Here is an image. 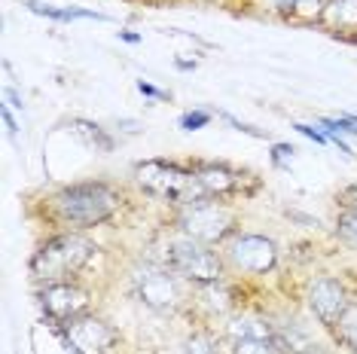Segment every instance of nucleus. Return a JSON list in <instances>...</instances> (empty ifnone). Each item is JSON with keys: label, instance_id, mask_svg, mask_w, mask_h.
Here are the masks:
<instances>
[{"label": "nucleus", "instance_id": "0eeeda50", "mask_svg": "<svg viewBox=\"0 0 357 354\" xmlns=\"http://www.w3.org/2000/svg\"><path fill=\"white\" fill-rule=\"evenodd\" d=\"M223 260L238 275H266L278 266V245L254 232H235L223 245Z\"/></svg>", "mask_w": 357, "mask_h": 354}, {"label": "nucleus", "instance_id": "9b49d317", "mask_svg": "<svg viewBox=\"0 0 357 354\" xmlns=\"http://www.w3.org/2000/svg\"><path fill=\"white\" fill-rule=\"evenodd\" d=\"M196 180H199L202 192H205V199H220V202L245 190V174L232 171V168H226V165H199Z\"/></svg>", "mask_w": 357, "mask_h": 354}, {"label": "nucleus", "instance_id": "5701e85b", "mask_svg": "<svg viewBox=\"0 0 357 354\" xmlns=\"http://www.w3.org/2000/svg\"><path fill=\"white\" fill-rule=\"evenodd\" d=\"M294 128H296L299 134H305V138H312L314 144H330V138H327V134H324V128H321V125H305V123H296Z\"/></svg>", "mask_w": 357, "mask_h": 354}, {"label": "nucleus", "instance_id": "a211bd4d", "mask_svg": "<svg viewBox=\"0 0 357 354\" xmlns=\"http://www.w3.org/2000/svg\"><path fill=\"white\" fill-rule=\"evenodd\" d=\"M272 6L290 19H318L321 15V0H272Z\"/></svg>", "mask_w": 357, "mask_h": 354}, {"label": "nucleus", "instance_id": "aec40b11", "mask_svg": "<svg viewBox=\"0 0 357 354\" xmlns=\"http://www.w3.org/2000/svg\"><path fill=\"white\" fill-rule=\"evenodd\" d=\"M336 232L351 247H357V205H348V208L339 211V217H336Z\"/></svg>", "mask_w": 357, "mask_h": 354}, {"label": "nucleus", "instance_id": "a878e982", "mask_svg": "<svg viewBox=\"0 0 357 354\" xmlns=\"http://www.w3.org/2000/svg\"><path fill=\"white\" fill-rule=\"evenodd\" d=\"M119 37H123V40H128V43H137V40H141L137 34H119Z\"/></svg>", "mask_w": 357, "mask_h": 354}, {"label": "nucleus", "instance_id": "1a4fd4ad", "mask_svg": "<svg viewBox=\"0 0 357 354\" xmlns=\"http://www.w3.org/2000/svg\"><path fill=\"white\" fill-rule=\"evenodd\" d=\"M89 300H92L89 291L79 287L77 281H55V284H43L40 291V309L55 327H64L68 321L86 315Z\"/></svg>", "mask_w": 357, "mask_h": 354}, {"label": "nucleus", "instance_id": "b1692460", "mask_svg": "<svg viewBox=\"0 0 357 354\" xmlns=\"http://www.w3.org/2000/svg\"><path fill=\"white\" fill-rule=\"evenodd\" d=\"M0 114H3V123H6V132H10V138H19V123H15L10 104H3V107H0Z\"/></svg>", "mask_w": 357, "mask_h": 354}, {"label": "nucleus", "instance_id": "f257e3e1", "mask_svg": "<svg viewBox=\"0 0 357 354\" xmlns=\"http://www.w3.org/2000/svg\"><path fill=\"white\" fill-rule=\"evenodd\" d=\"M123 205V192L104 180H86V183H70L61 187L50 199V214L52 220L64 229H89L107 223Z\"/></svg>", "mask_w": 357, "mask_h": 354}, {"label": "nucleus", "instance_id": "6ab92c4d", "mask_svg": "<svg viewBox=\"0 0 357 354\" xmlns=\"http://www.w3.org/2000/svg\"><path fill=\"white\" fill-rule=\"evenodd\" d=\"M333 330H336V339L342 342L351 354H357V302L348 305V311L339 318V324Z\"/></svg>", "mask_w": 357, "mask_h": 354}, {"label": "nucleus", "instance_id": "9d476101", "mask_svg": "<svg viewBox=\"0 0 357 354\" xmlns=\"http://www.w3.org/2000/svg\"><path fill=\"white\" fill-rule=\"evenodd\" d=\"M348 293L336 278H314L308 287V309L314 311V318L324 327H336L339 318L348 311Z\"/></svg>", "mask_w": 357, "mask_h": 354}, {"label": "nucleus", "instance_id": "2eb2a0df", "mask_svg": "<svg viewBox=\"0 0 357 354\" xmlns=\"http://www.w3.org/2000/svg\"><path fill=\"white\" fill-rule=\"evenodd\" d=\"M28 6L40 15H50V19H59V22H74V19H95V22H107V15L101 13H89V10H59V6L52 3H40V0H28Z\"/></svg>", "mask_w": 357, "mask_h": 354}, {"label": "nucleus", "instance_id": "4468645a", "mask_svg": "<svg viewBox=\"0 0 357 354\" xmlns=\"http://www.w3.org/2000/svg\"><path fill=\"white\" fill-rule=\"evenodd\" d=\"M70 132H74L77 138H83L89 147H95V150H101V153H110L113 150V138L107 134V128H101V125H95V123L74 119V123H70Z\"/></svg>", "mask_w": 357, "mask_h": 354}, {"label": "nucleus", "instance_id": "7ed1b4c3", "mask_svg": "<svg viewBox=\"0 0 357 354\" xmlns=\"http://www.w3.org/2000/svg\"><path fill=\"white\" fill-rule=\"evenodd\" d=\"M159 266L172 269L177 278L190 281V284H196V287L217 284V281H223V275H226L223 254L211 251V245H202V241L183 236V232L168 238Z\"/></svg>", "mask_w": 357, "mask_h": 354}, {"label": "nucleus", "instance_id": "6e6552de", "mask_svg": "<svg viewBox=\"0 0 357 354\" xmlns=\"http://www.w3.org/2000/svg\"><path fill=\"white\" fill-rule=\"evenodd\" d=\"M61 339L70 354H116L119 333L98 315H79L61 327Z\"/></svg>", "mask_w": 357, "mask_h": 354}, {"label": "nucleus", "instance_id": "393cba45", "mask_svg": "<svg viewBox=\"0 0 357 354\" xmlns=\"http://www.w3.org/2000/svg\"><path fill=\"white\" fill-rule=\"evenodd\" d=\"M137 92H141V95H150V98H168V92H159V88H153L150 83H144V79L137 83Z\"/></svg>", "mask_w": 357, "mask_h": 354}, {"label": "nucleus", "instance_id": "412c9836", "mask_svg": "<svg viewBox=\"0 0 357 354\" xmlns=\"http://www.w3.org/2000/svg\"><path fill=\"white\" fill-rule=\"evenodd\" d=\"M211 123V114L208 110H190V114L181 116V128H186V132H196V128L208 125Z\"/></svg>", "mask_w": 357, "mask_h": 354}, {"label": "nucleus", "instance_id": "f8f14e48", "mask_svg": "<svg viewBox=\"0 0 357 354\" xmlns=\"http://www.w3.org/2000/svg\"><path fill=\"white\" fill-rule=\"evenodd\" d=\"M318 25L330 34H354L357 31V0H324Z\"/></svg>", "mask_w": 357, "mask_h": 354}, {"label": "nucleus", "instance_id": "f3484780", "mask_svg": "<svg viewBox=\"0 0 357 354\" xmlns=\"http://www.w3.org/2000/svg\"><path fill=\"white\" fill-rule=\"evenodd\" d=\"M183 348H186V354H229V351H223V342L217 339L211 330H196V333H190L183 342Z\"/></svg>", "mask_w": 357, "mask_h": 354}, {"label": "nucleus", "instance_id": "f03ea898", "mask_svg": "<svg viewBox=\"0 0 357 354\" xmlns=\"http://www.w3.org/2000/svg\"><path fill=\"white\" fill-rule=\"evenodd\" d=\"M98 247L79 232H61L37 247L31 256V278L40 284H55V281H74L89 266Z\"/></svg>", "mask_w": 357, "mask_h": 354}, {"label": "nucleus", "instance_id": "dca6fc26", "mask_svg": "<svg viewBox=\"0 0 357 354\" xmlns=\"http://www.w3.org/2000/svg\"><path fill=\"white\" fill-rule=\"evenodd\" d=\"M229 354H287L284 345L275 336H266V339H232V348Z\"/></svg>", "mask_w": 357, "mask_h": 354}, {"label": "nucleus", "instance_id": "ddd939ff", "mask_svg": "<svg viewBox=\"0 0 357 354\" xmlns=\"http://www.w3.org/2000/svg\"><path fill=\"white\" fill-rule=\"evenodd\" d=\"M275 330L269 321L263 318H254V315H241L229 324V336L232 339H266V336H275Z\"/></svg>", "mask_w": 357, "mask_h": 354}, {"label": "nucleus", "instance_id": "39448f33", "mask_svg": "<svg viewBox=\"0 0 357 354\" xmlns=\"http://www.w3.org/2000/svg\"><path fill=\"white\" fill-rule=\"evenodd\" d=\"M177 229L202 245H226L235 236V211L220 199H199L177 208Z\"/></svg>", "mask_w": 357, "mask_h": 354}, {"label": "nucleus", "instance_id": "20e7f679", "mask_svg": "<svg viewBox=\"0 0 357 354\" xmlns=\"http://www.w3.org/2000/svg\"><path fill=\"white\" fill-rule=\"evenodd\" d=\"M135 180L141 183L147 192L165 199V202L192 205L199 199H205L199 180H196V168H181L177 162H165V159H147V162L135 165Z\"/></svg>", "mask_w": 357, "mask_h": 354}, {"label": "nucleus", "instance_id": "423d86ee", "mask_svg": "<svg viewBox=\"0 0 357 354\" xmlns=\"http://www.w3.org/2000/svg\"><path fill=\"white\" fill-rule=\"evenodd\" d=\"M183 278H177L172 269L165 266H141V269L132 272V284H135V293L147 309L159 311V315H174L177 309L183 305V287H181Z\"/></svg>", "mask_w": 357, "mask_h": 354}, {"label": "nucleus", "instance_id": "4be33fe9", "mask_svg": "<svg viewBox=\"0 0 357 354\" xmlns=\"http://www.w3.org/2000/svg\"><path fill=\"white\" fill-rule=\"evenodd\" d=\"M294 147H290V144H275L272 147V162L275 165H290L294 162Z\"/></svg>", "mask_w": 357, "mask_h": 354}]
</instances>
